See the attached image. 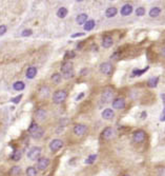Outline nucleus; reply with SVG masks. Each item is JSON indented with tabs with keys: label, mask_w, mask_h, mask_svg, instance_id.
I'll return each mask as SVG.
<instances>
[{
	"label": "nucleus",
	"mask_w": 165,
	"mask_h": 176,
	"mask_svg": "<svg viewBox=\"0 0 165 176\" xmlns=\"http://www.w3.org/2000/svg\"><path fill=\"white\" fill-rule=\"evenodd\" d=\"M61 71L63 77L65 79H69L74 76V68H73V63L71 61L64 62V64L61 66Z\"/></svg>",
	"instance_id": "f257e3e1"
},
{
	"label": "nucleus",
	"mask_w": 165,
	"mask_h": 176,
	"mask_svg": "<svg viewBox=\"0 0 165 176\" xmlns=\"http://www.w3.org/2000/svg\"><path fill=\"white\" fill-rule=\"evenodd\" d=\"M67 98V91L65 90H58L53 95V101L55 104H62L63 101H65Z\"/></svg>",
	"instance_id": "f03ea898"
},
{
	"label": "nucleus",
	"mask_w": 165,
	"mask_h": 176,
	"mask_svg": "<svg viewBox=\"0 0 165 176\" xmlns=\"http://www.w3.org/2000/svg\"><path fill=\"white\" fill-rule=\"evenodd\" d=\"M41 154V148L40 147H33L31 148V150L28 153V157L31 160H36L37 158H39V156Z\"/></svg>",
	"instance_id": "7ed1b4c3"
},
{
	"label": "nucleus",
	"mask_w": 165,
	"mask_h": 176,
	"mask_svg": "<svg viewBox=\"0 0 165 176\" xmlns=\"http://www.w3.org/2000/svg\"><path fill=\"white\" fill-rule=\"evenodd\" d=\"M145 137H146V134H145V132L143 130H138L134 133L133 135V140L135 142H137V143H140V142L144 141Z\"/></svg>",
	"instance_id": "20e7f679"
},
{
	"label": "nucleus",
	"mask_w": 165,
	"mask_h": 176,
	"mask_svg": "<svg viewBox=\"0 0 165 176\" xmlns=\"http://www.w3.org/2000/svg\"><path fill=\"white\" fill-rule=\"evenodd\" d=\"M86 132H87V127H86L85 124H78L74 127V133L77 136H83Z\"/></svg>",
	"instance_id": "39448f33"
},
{
	"label": "nucleus",
	"mask_w": 165,
	"mask_h": 176,
	"mask_svg": "<svg viewBox=\"0 0 165 176\" xmlns=\"http://www.w3.org/2000/svg\"><path fill=\"white\" fill-rule=\"evenodd\" d=\"M62 147H63V141H62L61 139H59V138L53 139L52 141H51V143H50V149L52 150L53 152L60 150Z\"/></svg>",
	"instance_id": "423d86ee"
},
{
	"label": "nucleus",
	"mask_w": 165,
	"mask_h": 176,
	"mask_svg": "<svg viewBox=\"0 0 165 176\" xmlns=\"http://www.w3.org/2000/svg\"><path fill=\"white\" fill-rule=\"evenodd\" d=\"M100 71L104 75H110L113 72V66L110 62H102L100 66Z\"/></svg>",
	"instance_id": "0eeeda50"
},
{
	"label": "nucleus",
	"mask_w": 165,
	"mask_h": 176,
	"mask_svg": "<svg viewBox=\"0 0 165 176\" xmlns=\"http://www.w3.org/2000/svg\"><path fill=\"white\" fill-rule=\"evenodd\" d=\"M114 98V92L110 89H106V90L103 91V93L101 95V99L103 102H110L112 101V99Z\"/></svg>",
	"instance_id": "6e6552de"
},
{
	"label": "nucleus",
	"mask_w": 165,
	"mask_h": 176,
	"mask_svg": "<svg viewBox=\"0 0 165 176\" xmlns=\"http://www.w3.org/2000/svg\"><path fill=\"white\" fill-rule=\"evenodd\" d=\"M112 104H113L114 109H116V110H122V109L125 108V100L123 98L119 97V98H116L115 100H113Z\"/></svg>",
	"instance_id": "1a4fd4ad"
},
{
	"label": "nucleus",
	"mask_w": 165,
	"mask_h": 176,
	"mask_svg": "<svg viewBox=\"0 0 165 176\" xmlns=\"http://www.w3.org/2000/svg\"><path fill=\"white\" fill-rule=\"evenodd\" d=\"M48 165H50V159L46 158V157H41V158L38 160L37 162V167L39 170H41V171H43V170H45L46 168L48 167Z\"/></svg>",
	"instance_id": "9d476101"
},
{
	"label": "nucleus",
	"mask_w": 165,
	"mask_h": 176,
	"mask_svg": "<svg viewBox=\"0 0 165 176\" xmlns=\"http://www.w3.org/2000/svg\"><path fill=\"white\" fill-rule=\"evenodd\" d=\"M114 136H115V131H114V129L110 128V127L105 128L103 130V132H102V137H103L104 139H106V140L112 139Z\"/></svg>",
	"instance_id": "9b49d317"
},
{
	"label": "nucleus",
	"mask_w": 165,
	"mask_h": 176,
	"mask_svg": "<svg viewBox=\"0 0 165 176\" xmlns=\"http://www.w3.org/2000/svg\"><path fill=\"white\" fill-rule=\"evenodd\" d=\"M102 118L105 119V120H110V119H113L114 116H115V113H114V111L112 109H105V110L102 111V114H101Z\"/></svg>",
	"instance_id": "f8f14e48"
},
{
	"label": "nucleus",
	"mask_w": 165,
	"mask_h": 176,
	"mask_svg": "<svg viewBox=\"0 0 165 176\" xmlns=\"http://www.w3.org/2000/svg\"><path fill=\"white\" fill-rule=\"evenodd\" d=\"M121 15L122 16H128L131 14L133 12V5L131 4H124L123 7H121Z\"/></svg>",
	"instance_id": "ddd939ff"
},
{
	"label": "nucleus",
	"mask_w": 165,
	"mask_h": 176,
	"mask_svg": "<svg viewBox=\"0 0 165 176\" xmlns=\"http://www.w3.org/2000/svg\"><path fill=\"white\" fill-rule=\"evenodd\" d=\"M44 134V131H43V129L40 128V127H38L34 132H32L31 133V136L35 139H39V138H41Z\"/></svg>",
	"instance_id": "4468645a"
},
{
	"label": "nucleus",
	"mask_w": 165,
	"mask_h": 176,
	"mask_svg": "<svg viewBox=\"0 0 165 176\" xmlns=\"http://www.w3.org/2000/svg\"><path fill=\"white\" fill-rule=\"evenodd\" d=\"M117 13H118V10L116 7H110L108 9H106V11H105V16H106L107 18H113L117 15Z\"/></svg>",
	"instance_id": "2eb2a0df"
},
{
	"label": "nucleus",
	"mask_w": 165,
	"mask_h": 176,
	"mask_svg": "<svg viewBox=\"0 0 165 176\" xmlns=\"http://www.w3.org/2000/svg\"><path fill=\"white\" fill-rule=\"evenodd\" d=\"M113 44H114V40H113V38H112L110 36H106V37H104L103 40H102V46L105 48H110Z\"/></svg>",
	"instance_id": "dca6fc26"
},
{
	"label": "nucleus",
	"mask_w": 165,
	"mask_h": 176,
	"mask_svg": "<svg viewBox=\"0 0 165 176\" xmlns=\"http://www.w3.org/2000/svg\"><path fill=\"white\" fill-rule=\"evenodd\" d=\"M86 21H87V14H85V13H82V14H79L78 16H77V18H76V22L78 24H85Z\"/></svg>",
	"instance_id": "f3484780"
},
{
	"label": "nucleus",
	"mask_w": 165,
	"mask_h": 176,
	"mask_svg": "<svg viewBox=\"0 0 165 176\" xmlns=\"http://www.w3.org/2000/svg\"><path fill=\"white\" fill-rule=\"evenodd\" d=\"M36 75H37V69L35 66H30L26 70V77H28V79H33Z\"/></svg>",
	"instance_id": "a211bd4d"
},
{
	"label": "nucleus",
	"mask_w": 165,
	"mask_h": 176,
	"mask_svg": "<svg viewBox=\"0 0 165 176\" xmlns=\"http://www.w3.org/2000/svg\"><path fill=\"white\" fill-rule=\"evenodd\" d=\"M35 117H36V119H38L39 121L41 120H44L45 117H46V112L43 110H37L36 111V113H35Z\"/></svg>",
	"instance_id": "6ab92c4d"
},
{
	"label": "nucleus",
	"mask_w": 165,
	"mask_h": 176,
	"mask_svg": "<svg viewBox=\"0 0 165 176\" xmlns=\"http://www.w3.org/2000/svg\"><path fill=\"white\" fill-rule=\"evenodd\" d=\"M95 25H96L95 20H93V19L87 20L86 21V23L84 24V30H85V31H92V30L95 28Z\"/></svg>",
	"instance_id": "aec40b11"
},
{
	"label": "nucleus",
	"mask_w": 165,
	"mask_h": 176,
	"mask_svg": "<svg viewBox=\"0 0 165 176\" xmlns=\"http://www.w3.org/2000/svg\"><path fill=\"white\" fill-rule=\"evenodd\" d=\"M39 95H40L42 98L48 97V95H50V88H48V86H42L41 89L39 90Z\"/></svg>",
	"instance_id": "412c9836"
},
{
	"label": "nucleus",
	"mask_w": 165,
	"mask_h": 176,
	"mask_svg": "<svg viewBox=\"0 0 165 176\" xmlns=\"http://www.w3.org/2000/svg\"><path fill=\"white\" fill-rule=\"evenodd\" d=\"M160 13H161V9H160V7H155L149 11V16H150L151 18H156L160 15Z\"/></svg>",
	"instance_id": "4be33fe9"
},
{
	"label": "nucleus",
	"mask_w": 165,
	"mask_h": 176,
	"mask_svg": "<svg viewBox=\"0 0 165 176\" xmlns=\"http://www.w3.org/2000/svg\"><path fill=\"white\" fill-rule=\"evenodd\" d=\"M67 13H69V11H67V9L64 7H60L58 11H57V16H58L59 18H65L66 15H67Z\"/></svg>",
	"instance_id": "5701e85b"
},
{
	"label": "nucleus",
	"mask_w": 165,
	"mask_h": 176,
	"mask_svg": "<svg viewBox=\"0 0 165 176\" xmlns=\"http://www.w3.org/2000/svg\"><path fill=\"white\" fill-rule=\"evenodd\" d=\"M13 88L14 90L16 91H22L25 88V84H24L23 81H16V82L13 84Z\"/></svg>",
	"instance_id": "b1692460"
},
{
	"label": "nucleus",
	"mask_w": 165,
	"mask_h": 176,
	"mask_svg": "<svg viewBox=\"0 0 165 176\" xmlns=\"http://www.w3.org/2000/svg\"><path fill=\"white\" fill-rule=\"evenodd\" d=\"M61 74H59V73H55V74H53L52 77H51V80H52V82L54 83H60L61 82Z\"/></svg>",
	"instance_id": "393cba45"
},
{
	"label": "nucleus",
	"mask_w": 165,
	"mask_h": 176,
	"mask_svg": "<svg viewBox=\"0 0 165 176\" xmlns=\"http://www.w3.org/2000/svg\"><path fill=\"white\" fill-rule=\"evenodd\" d=\"M158 81H159L158 77H152V78H150V79L148 80L147 86L149 88H156V86H158Z\"/></svg>",
	"instance_id": "a878e982"
},
{
	"label": "nucleus",
	"mask_w": 165,
	"mask_h": 176,
	"mask_svg": "<svg viewBox=\"0 0 165 176\" xmlns=\"http://www.w3.org/2000/svg\"><path fill=\"white\" fill-rule=\"evenodd\" d=\"M21 155H22V152H21L20 150H16V151H14L13 155H12V159L18 161V160L21 158Z\"/></svg>",
	"instance_id": "bb28decb"
},
{
	"label": "nucleus",
	"mask_w": 165,
	"mask_h": 176,
	"mask_svg": "<svg viewBox=\"0 0 165 176\" xmlns=\"http://www.w3.org/2000/svg\"><path fill=\"white\" fill-rule=\"evenodd\" d=\"M37 175V171L34 167H30L26 169V176H36Z\"/></svg>",
	"instance_id": "cd10ccee"
},
{
	"label": "nucleus",
	"mask_w": 165,
	"mask_h": 176,
	"mask_svg": "<svg viewBox=\"0 0 165 176\" xmlns=\"http://www.w3.org/2000/svg\"><path fill=\"white\" fill-rule=\"evenodd\" d=\"M97 159V155L96 154H94V155H90L88 157H87V159L85 160V163L86 165H92V163H94L95 162V160Z\"/></svg>",
	"instance_id": "c85d7f7f"
},
{
	"label": "nucleus",
	"mask_w": 165,
	"mask_h": 176,
	"mask_svg": "<svg viewBox=\"0 0 165 176\" xmlns=\"http://www.w3.org/2000/svg\"><path fill=\"white\" fill-rule=\"evenodd\" d=\"M136 15L137 16H144L145 15V9L143 7H138L137 10H136Z\"/></svg>",
	"instance_id": "c756f323"
},
{
	"label": "nucleus",
	"mask_w": 165,
	"mask_h": 176,
	"mask_svg": "<svg viewBox=\"0 0 165 176\" xmlns=\"http://www.w3.org/2000/svg\"><path fill=\"white\" fill-rule=\"evenodd\" d=\"M147 70H148V68H146V69H144V70H141V71H139V70H135L134 76H140V75H142L144 72H146Z\"/></svg>",
	"instance_id": "7c9ffc66"
},
{
	"label": "nucleus",
	"mask_w": 165,
	"mask_h": 176,
	"mask_svg": "<svg viewBox=\"0 0 165 176\" xmlns=\"http://www.w3.org/2000/svg\"><path fill=\"white\" fill-rule=\"evenodd\" d=\"M38 127H39V126H38V124H36V122H32V124L30 126V128H28V131H30V132L32 133V132H34L35 130H36V129L38 128Z\"/></svg>",
	"instance_id": "2f4dec72"
},
{
	"label": "nucleus",
	"mask_w": 165,
	"mask_h": 176,
	"mask_svg": "<svg viewBox=\"0 0 165 176\" xmlns=\"http://www.w3.org/2000/svg\"><path fill=\"white\" fill-rule=\"evenodd\" d=\"M32 30H24L22 33H21V35H22V37H28V36H31L32 35Z\"/></svg>",
	"instance_id": "473e14b6"
},
{
	"label": "nucleus",
	"mask_w": 165,
	"mask_h": 176,
	"mask_svg": "<svg viewBox=\"0 0 165 176\" xmlns=\"http://www.w3.org/2000/svg\"><path fill=\"white\" fill-rule=\"evenodd\" d=\"M7 31V28L5 25H0V36H2L3 34H5Z\"/></svg>",
	"instance_id": "72a5a7b5"
},
{
	"label": "nucleus",
	"mask_w": 165,
	"mask_h": 176,
	"mask_svg": "<svg viewBox=\"0 0 165 176\" xmlns=\"http://www.w3.org/2000/svg\"><path fill=\"white\" fill-rule=\"evenodd\" d=\"M74 57H75V52L71 51V52L65 53V58H74Z\"/></svg>",
	"instance_id": "f704fd0d"
},
{
	"label": "nucleus",
	"mask_w": 165,
	"mask_h": 176,
	"mask_svg": "<svg viewBox=\"0 0 165 176\" xmlns=\"http://www.w3.org/2000/svg\"><path fill=\"white\" fill-rule=\"evenodd\" d=\"M22 98V95H19V96L15 97V98H13L12 99V102H14V104H18L19 101H20V99Z\"/></svg>",
	"instance_id": "c9c22d12"
},
{
	"label": "nucleus",
	"mask_w": 165,
	"mask_h": 176,
	"mask_svg": "<svg viewBox=\"0 0 165 176\" xmlns=\"http://www.w3.org/2000/svg\"><path fill=\"white\" fill-rule=\"evenodd\" d=\"M81 36H84V33H76V34H73L71 37L72 38H76V37H81Z\"/></svg>",
	"instance_id": "e433bc0d"
},
{
	"label": "nucleus",
	"mask_w": 165,
	"mask_h": 176,
	"mask_svg": "<svg viewBox=\"0 0 165 176\" xmlns=\"http://www.w3.org/2000/svg\"><path fill=\"white\" fill-rule=\"evenodd\" d=\"M159 175L165 176V168H160L159 169Z\"/></svg>",
	"instance_id": "4c0bfd02"
},
{
	"label": "nucleus",
	"mask_w": 165,
	"mask_h": 176,
	"mask_svg": "<svg viewBox=\"0 0 165 176\" xmlns=\"http://www.w3.org/2000/svg\"><path fill=\"white\" fill-rule=\"evenodd\" d=\"M161 98H162V101H163V106H164V109H165V94H161Z\"/></svg>",
	"instance_id": "58836bf2"
},
{
	"label": "nucleus",
	"mask_w": 165,
	"mask_h": 176,
	"mask_svg": "<svg viewBox=\"0 0 165 176\" xmlns=\"http://www.w3.org/2000/svg\"><path fill=\"white\" fill-rule=\"evenodd\" d=\"M161 120L165 121V109L163 110V113H162V117H161Z\"/></svg>",
	"instance_id": "ea45409f"
},
{
	"label": "nucleus",
	"mask_w": 165,
	"mask_h": 176,
	"mask_svg": "<svg viewBox=\"0 0 165 176\" xmlns=\"http://www.w3.org/2000/svg\"><path fill=\"white\" fill-rule=\"evenodd\" d=\"M83 96H84V94H83V93L79 94V96H78V97H77V98H76V100H80V99H81V98H82Z\"/></svg>",
	"instance_id": "a19ab883"
},
{
	"label": "nucleus",
	"mask_w": 165,
	"mask_h": 176,
	"mask_svg": "<svg viewBox=\"0 0 165 176\" xmlns=\"http://www.w3.org/2000/svg\"><path fill=\"white\" fill-rule=\"evenodd\" d=\"M161 54H162V55H163V56H165V48H162Z\"/></svg>",
	"instance_id": "79ce46f5"
},
{
	"label": "nucleus",
	"mask_w": 165,
	"mask_h": 176,
	"mask_svg": "<svg viewBox=\"0 0 165 176\" xmlns=\"http://www.w3.org/2000/svg\"><path fill=\"white\" fill-rule=\"evenodd\" d=\"M123 176H129V175H123Z\"/></svg>",
	"instance_id": "37998d69"
}]
</instances>
